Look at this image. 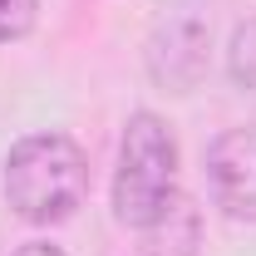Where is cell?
<instances>
[{
	"label": "cell",
	"instance_id": "cell-3",
	"mask_svg": "<svg viewBox=\"0 0 256 256\" xmlns=\"http://www.w3.org/2000/svg\"><path fill=\"white\" fill-rule=\"evenodd\" d=\"M207 50H212V20L197 5H178L148 34V74L162 89L188 94L207 74Z\"/></svg>",
	"mask_w": 256,
	"mask_h": 256
},
{
	"label": "cell",
	"instance_id": "cell-8",
	"mask_svg": "<svg viewBox=\"0 0 256 256\" xmlns=\"http://www.w3.org/2000/svg\"><path fill=\"white\" fill-rule=\"evenodd\" d=\"M10 256H64L60 246H50V242H25V246H15Z\"/></svg>",
	"mask_w": 256,
	"mask_h": 256
},
{
	"label": "cell",
	"instance_id": "cell-5",
	"mask_svg": "<svg viewBox=\"0 0 256 256\" xmlns=\"http://www.w3.org/2000/svg\"><path fill=\"white\" fill-rule=\"evenodd\" d=\"M138 236H143V256H197V246H202V212L192 207L188 192H178Z\"/></svg>",
	"mask_w": 256,
	"mask_h": 256
},
{
	"label": "cell",
	"instance_id": "cell-7",
	"mask_svg": "<svg viewBox=\"0 0 256 256\" xmlns=\"http://www.w3.org/2000/svg\"><path fill=\"white\" fill-rule=\"evenodd\" d=\"M40 20V0H0V44L25 40Z\"/></svg>",
	"mask_w": 256,
	"mask_h": 256
},
{
	"label": "cell",
	"instance_id": "cell-1",
	"mask_svg": "<svg viewBox=\"0 0 256 256\" xmlns=\"http://www.w3.org/2000/svg\"><path fill=\"white\" fill-rule=\"evenodd\" d=\"M5 202L34 226L69 222L89 197V158L69 133H25L5 153Z\"/></svg>",
	"mask_w": 256,
	"mask_h": 256
},
{
	"label": "cell",
	"instance_id": "cell-2",
	"mask_svg": "<svg viewBox=\"0 0 256 256\" xmlns=\"http://www.w3.org/2000/svg\"><path fill=\"white\" fill-rule=\"evenodd\" d=\"M178 138L168 118L153 108L128 114L124 138H118V168H114V217L133 232L158 217L178 197Z\"/></svg>",
	"mask_w": 256,
	"mask_h": 256
},
{
	"label": "cell",
	"instance_id": "cell-4",
	"mask_svg": "<svg viewBox=\"0 0 256 256\" xmlns=\"http://www.w3.org/2000/svg\"><path fill=\"white\" fill-rule=\"evenodd\" d=\"M207 192L232 222H256V128H226L212 138Z\"/></svg>",
	"mask_w": 256,
	"mask_h": 256
},
{
	"label": "cell",
	"instance_id": "cell-6",
	"mask_svg": "<svg viewBox=\"0 0 256 256\" xmlns=\"http://www.w3.org/2000/svg\"><path fill=\"white\" fill-rule=\"evenodd\" d=\"M226 69H232V79H236V84L256 89V20L236 25V34H232V50H226Z\"/></svg>",
	"mask_w": 256,
	"mask_h": 256
}]
</instances>
